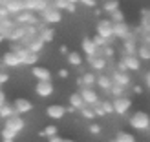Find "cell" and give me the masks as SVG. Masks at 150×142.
Here are the masks:
<instances>
[{
    "label": "cell",
    "instance_id": "obj_1",
    "mask_svg": "<svg viewBox=\"0 0 150 142\" xmlns=\"http://www.w3.org/2000/svg\"><path fill=\"white\" fill-rule=\"evenodd\" d=\"M128 124H130V128H134L136 131H141V133L148 131L150 129V115L143 109H137V111H134L130 115Z\"/></svg>",
    "mask_w": 150,
    "mask_h": 142
},
{
    "label": "cell",
    "instance_id": "obj_2",
    "mask_svg": "<svg viewBox=\"0 0 150 142\" xmlns=\"http://www.w3.org/2000/svg\"><path fill=\"white\" fill-rule=\"evenodd\" d=\"M39 18H40V22H44V24H59V22L62 20V11L57 9L55 6L48 4V6L39 13Z\"/></svg>",
    "mask_w": 150,
    "mask_h": 142
},
{
    "label": "cell",
    "instance_id": "obj_3",
    "mask_svg": "<svg viewBox=\"0 0 150 142\" xmlns=\"http://www.w3.org/2000/svg\"><path fill=\"white\" fill-rule=\"evenodd\" d=\"M95 35H99V36H103V38H106V40L112 42V38H114V24L110 22V18H101L99 22H97Z\"/></svg>",
    "mask_w": 150,
    "mask_h": 142
},
{
    "label": "cell",
    "instance_id": "obj_4",
    "mask_svg": "<svg viewBox=\"0 0 150 142\" xmlns=\"http://www.w3.org/2000/svg\"><path fill=\"white\" fill-rule=\"evenodd\" d=\"M112 106H114V113L115 115H126L132 108V99H128L126 95L123 97H115L114 100H112Z\"/></svg>",
    "mask_w": 150,
    "mask_h": 142
},
{
    "label": "cell",
    "instance_id": "obj_5",
    "mask_svg": "<svg viewBox=\"0 0 150 142\" xmlns=\"http://www.w3.org/2000/svg\"><path fill=\"white\" fill-rule=\"evenodd\" d=\"M110 80H112V84H117V86H121V87H130L132 86V78H130V75L126 73V71H119V69H114L110 75Z\"/></svg>",
    "mask_w": 150,
    "mask_h": 142
},
{
    "label": "cell",
    "instance_id": "obj_6",
    "mask_svg": "<svg viewBox=\"0 0 150 142\" xmlns=\"http://www.w3.org/2000/svg\"><path fill=\"white\" fill-rule=\"evenodd\" d=\"M17 24H22V26H37L40 22V18H39V15L37 13H33V11H22V13H18L17 17L13 18Z\"/></svg>",
    "mask_w": 150,
    "mask_h": 142
},
{
    "label": "cell",
    "instance_id": "obj_7",
    "mask_svg": "<svg viewBox=\"0 0 150 142\" xmlns=\"http://www.w3.org/2000/svg\"><path fill=\"white\" fill-rule=\"evenodd\" d=\"M35 93L40 97V99H48L55 93V87L51 84V80H37L35 84Z\"/></svg>",
    "mask_w": 150,
    "mask_h": 142
},
{
    "label": "cell",
    "instance_id": "obj_8",
    "mask_svg": "<svg viewBox=\"0 0 150 142\" xmlns=\"http://www.w3.org/2000/svg\"><path fill=\"white\" fill-rule=\"evenodd\" d=\"M24 33H26V26L15 22V24L7 29V33L4 36H6V40H9V42H20L22 38H24Z\"/></svg>",
    "mask_w": 150,
    "mask_h": 142
},
{
    "label": "cell",
    "instance_id": "obj_9",
    "mask_svg": "<svg viewBox=\"0 0 150 142\" xmlns=\"http://www.w3.org/2000/svg\"><path fill=\"white\" fill-rule=\"evenodd\" d=\"M79 95H81L82 102H84V106H95V104L101 100V97L95 93L93 87H81Z\"/></svg>",
    "mask_w": 150,
    "mask_h": 142
},
{
    "label": "cell",
    "instance_id": "obj_10",
    "mask_svg": "<svg viewBox=\"0 0 150 142\" xmlns=\"http://www.w3.org/2000/svg\"><path fill=\"white\" fill-rule=\"evenodd\" d=\"M4 7L7 9L9 17H17L18 13L26 11V0H6Z\"/></svg>",
    "mask_w": 150,
    "mask_h": 142
},
{
    "label": "cell",
    "instance_id": "obj_11",
    "mask_svg": "<svg viewBox=\"0 0 150 142\" xmlns=\"http://www.w3.org/2000/svg\"><path fill=\"white\" fill-rule=\"evenodd\" d=\"M119 62L125 66L126 71H139L141 69V64H143L136 55H123L121 58H119Z\"/></svg>",
    "mask_w": 150,
    "mask_h": 142
},
{
    "label": "cell",
    "instance_id": "obj_12",
    "mask_svg": "<svg viewBox=\"0 0 150 142\" xmlns=\"http://www.w3.org/2000/svg\"><path fill=\"white\" fill-rule=\"evenodd\" d=\"M4 128L11 129V131H15V133H20L22 129L26 128V120L22 118V115H13V117H9V118H6V126H4Z\"/></svg>",
    "mask_w": 150,
    "mask_h": 142
},
{
    "label": "cell",
    "instance_id": "obj_13",
    "mask_svg": "<svg viewBox=\"0 0 150 142\" xmlns=\"http://www.w3.org/2000/svg\"><path fill=\"white\" fill-rule=\"evenodd\" d=\"M95 80H97L95 71H86V73H82L81 77L77 78V86L79 87H93Z\"/></svg>",
    "mask_w": 150,
    "mask_h": 142
},
{
    "label": "cell",
    "instance_id": "obj_14",
    "mask_svg": "<svg viewBox=\"0 0 150 142\" xmlns=\"http://www.w3.org/2000/svg\"><path fill=\"white\" fill-rule=\"evenodd\" d=\"M81 49H82V53L86 55V58H88V57H95L97 53H99V48L93 44V40L90 38V36H84V38H82V42H81Z\"/></svg>",
    "mask_w": 150,
    "mask_h": 142
},
{
    "label": "cell",
    "instance_id": "obj_15",
    "mask_svg": "<svg viewBox=\"0 0 150 142\" xmlns=\"http://www.w3.org/2000/svg\"><path fill=\"white\" fill-rule=\"evenodd\" d=\"M66 109L64 106H61V104H51V106H48L46 108V115L50 117V118H53V120H61V118L66 115Z\"/></svg>",
    "mask_w": 150,
    "mask_h": 142
},
{
    "label": "cell",
    "instance_id": "obj_16",
    "mask_svg": "<svg viewBox=\"0 0 150 142\" xmlns=\"http://www.w3.org/2000/svg\"><path fill=\"white\" fill-rule=\"evenodd\" d=\"M17 111V115H24V113H29V111L33 109V104L29 102L28 99H15V102L11 104Z\"/></svg>",
    "mask_w": 150,
    "mask_h": 142
},
{
    "label": "cell",
    "instance_id": "obj_17",
    "mask_svg": "<svg viewBox=\"0 0 150 142\" xmlns=\"http://www.w3.org/2000/svg\"><path fill=\"white\" fill-rule=\"evenodd\" d=\"M20 44H22L26 49L33 51V53H40V51L44 49V46H46V44H44V42L39 38V36H35V38H28V40H22Z\"/></svg>",
    "mask_w": 150,
    "mask_h": 142
},
{
    "label": "cell",
    "instance_id": "obj_18",
    "mask_svg": "<svg viewBox=\"0 0 150 142\" xmlns=\"http://www.w3.org/2000/svg\"><path fill=\"white\" fill-rule=\"evenodd\" d=\"M132 35L130 31V26L126 24V22H119V24H114V38H128V36Z\"/></svg>",
    "mask_w": 150,
    "mask_h": 142
},
{
    "label": "cell",
    "instance_id": "obj_19",
    "mask_svg": "<svg viewBox=\"0 0 150 142\" xmlns=\"http://www.w3.org/2000/svg\"><path fill=\"white\" fill-rule=\"evenodd\" d=\"M88 64H90V68H92L93 71H103V69H106L108 60L97 53L95 57H88Z\"/></svg>",
    "mask_w": 150,
    "mask_h": 142
},
{
    "label": "cell",
    "instance_id": "obj_20",
    "mask_svg": "<svg viewBox=\"0 0 150 142\" xmlns=\"http://www.w3.org/2000/svg\"><path fill=\"white\" fill-rule=\"evenodd\" d=\"M137 51V40H136V35H130L128 38L123 40V55H136Z\"/></svg>",
    "mask_w": 150,
    "mask_h": 142
},
{
    "label": "cell",
    "instance_id": "obj_21",
    "mask_svg": "<svg viewBox=\"0 0 150 142\" xmlns=\"http://www.w3.org/2000/svg\"><path fill=\"white\" fill-rule=\"evenodd\" d=\"M2 64L6 66V68H18V66H22L18 55L13 53V51H7V53H4V57H2Z\"/></svg>",
    "mask_w": 150,
    "mask_h": 142
},
{
    "label": "cell",
    "instance_id": "obj_22",
    "mask_svg": "<svg viewBox=\"0 0 150 142\" xmlns=\"http://www.w3.org/2000/svg\"><path fill=\"white\" fill-rule=\"evenodd\" d=\"M48 4H50V0H26V9L39 15Z\"/></svg>",
    "mask_w": 150,
    "mask_h": 142
},
{
    "label": "cell",
    "instance_id": "obj_23",
    "mask_svg": "<svg viewBox=\"0 0 150 142\" xmlns=\"http://www.w3.org/2000/svg\"><path fill=\"white\" fill-rule=\"evenodd\" d=\"M31 75L37 80H51V71L48 68H44V66H33Z\"/></svg>",
    "mask_w": 150,
    "mask_h": 142
},
{
    "label": "cell",
    "instance_id": "obj_24",
    "mask_svg": "<svg viewBox=\"0 0 150 142\" xmlns=\"http://www.w3.org/2000/svg\"><path fill=\"white\" fill-rule=\"evenodd\" d=\"M136 57L139 58L141 62H148L150 60V46H148V44H137Z\"/></svg>",
    "mask_w": 150,
    "mask_h": 142
},
{
    "label": "cell",
    "instance_id": "obj_25",
    "mask_svg": "<svg viewBox=\"0 0 150 142\" xmlns=\"http://www.w3.org/2000/svg\"><path fill=\"white\" fill-rule=\"evenodd\" d=\"M95 86H99L103 91H110V87H112V80L108 75H97V80H95Z\"/></svg>",
    "mask_w": 150,
    "mask_h": 142
},
{
    "label": "cell",
    "instance_id": "obj_26",
    "mask_svg": "<svg viewBox=\"0 0 150 142\" xmlns=\"http://www.w3.org/2000/svg\"><path fill=\"white\" fill-rule=\"evenodd\" d=\"M66 58H68L70 66H75V68H81L82 62H84V58H82L81 53H77V51H70L68 55H66Z\"/></svg>",
    "mask_w": 150,
    "mask_h": 142
},
{
    "label": "cell",
    "instance_id": "obj_27",
    "mask_svg": "<svg viewBox=\"0 0 150 142\" xmlns=\"http://www.w3.org/2000/svg\"><path fill=\"white\" fill-rule=\"evenodd\" d=\"M70 108L71 109H81V108H84V102H82V99H81V95L79 93H71L70 95Z\"/></svg>",
    "mask_w": 150,
    "mask_h": 142
},
{
    "label": "cell",
    "instance_id": "obj_28",
    "mask_svg": "<svg viewBox=\"0 0 150 142\" xmlns=\"http://www.w3.org/2000/svg\"><path fill=\"white\" fill-rule=\"evenodd\" d=\"M13 115H17V111H15V108L11 106V104H2V106H0V117H2L4 118V120H6V118H9V117H13Z\"/></svg>",
    "mask_w": 150,
    "mask_h": 142
},
{
    "label": "cell",
    "instance_id": "obj_29",
    "mask_svg": "<svg viewBox=\"0 0 150 142\" xmlns=\"http://www.w3.org/2000/svg\"><path fill=\"white\" fill-rule=\"evenodd\" d=\"M119 6H121V4H119V0H104V2H103V11L110 15L112 11H117Z\"/></svg>",
    "mask_w": 150,
    "mask_h": 142
},
{
    "label": "cell",
    "instance_id": "obj_30",
    "mask_svg": "<svg viewBox=\"0 0 150 142\" xmlns=\"http://www.w3.org/2000/svg\"><path fill=\"white\" fill-rule=\"evenodd\" d=\"M114 142H137V140L128 131H119L117 135H115V139H114Z\"/></svg>",
    "mask_w": 150,
    "mask_h": 142
},
{
    "label": "cell",
    "instance_id": "obj_31",
    "mask_svg": "<svg viewBox=\"0 0 150 142\" xmlns=\"http://www.w3.org/2000/svg\"><path fill=\"white\" fill-rule=\"evenodd\" d=\"M99 55H101V57H104L106 60H108V58L112 60V58L115 57V49L108 44V46H104V48H101V49H99Z\"/></svg>",
    "mask_w": 150,
    "mask_h": 142
},
{
    "label": "cell",
    "instance_id": "obj_32",
    "mask_svg": "<svg viewBox=\"0 0 150 142\" xmlns=\"http://www.w3.org/2000/svg\"><path fill=\"white\" fill-rule=\"evenodd\" d=\"M79 113H81L82 118H86V120H93V118H95V113H93V109L90 108V106L81 108V109H79Z\"/></svg>",
    "mask_w": 150,
    "mask_h": 142
},
{
    "label": "cell",
    "instance_id": "obj_33",
    "mask_svg": "<svg viewBox=\"0 0 150 142\" xmlns=\"http://www.w3.org/2000/svg\"><path fill=\"white\" fill-rule=\"evenodd\" d=\"M110 22L112 24H119V22H125V15L121 9H117V11H112L110 13Z\"/></svg>",
    "mask_w": 150,
    "mask_h": 142
},
{
    "label": "cell",
    "instance_id": "obj_34",
    "mask_svg": "<svg viewBox=\"0 0 150 142\" xmlns=\"http://www.w3.org/2000/svg\"><path fill=\"white\" fill-rule=\"evenodd\" d=\"M42 137H53V135H59V128L57 126H53V124H50V126H46L44 128V131L40 133Z\"/></svg>",
    "mask_w": 150,
    "mask_h": 142
},
{
    "label": "cell",
    "instance_id": "obj_35",
    "mask_svg": "<svg viewBox=\"0 0 150 142\" xmlns=\"http://www.w3.org/2000/svg\"><path fill=\"white\" fill-rule=\"evenodd\" d=\"M101 109L104 111V115H110L114 113V106H112V100H101Z\"/></svg>",
    "mask_w": 150,
    "mask_h": 142
},
{
    "label": "cell",
    "instance_id": "obj_36",
    "mask_svg": "<svg viewBox=\"0 0 150 142\" xmlns=\"http://www.w3.org/2000/svg\"><path fill=\"white\" fill-rule=\"evenodd\" d=\"M92 40H93V44H95V46L99 48V49H101V48H104V46H108V44H110V40L103 38V36H99V35H95Z\"/></svg>",
    "mask_w": 150,
    "mask_h": 142
},
{
    "label": "cell",
    "instance_id": "obj_37",
    "mask_svg": "<svg viewBox=\"0 0 150 142\" xmlns=\"http://www.w3.org/2000/svg\"><path fill=\"white\" fill-rule=\"evenodd\" d=\"M108 93H112L114 97H123V95H125V87L117 86V84H112V87H110V91H108Z\"/></svg>",
    "mask_w": 150,
    "mask_h": 142
},
{
    "label": "cell",
    "instance_id": "obj_38",
    "mask_svg": "<svg viewBox=\"0 0 150 142\" xmlns=\"http://www.w3.org/2000/svg\"><path fill=\"white\" fill-rule=\"evenodd\" d=\"M17 135H18V133H15V131L7 129V128L2 129V140H15V137H17Z\"/></svg>",
    "mask_w": 150,
    "mask_h": 142
},
{
    "label": "cell",
    "instance_id": "obj_39",
    "mask_svg": "<svg viewBox=\"0 0 150 142\" xmlns=\"http://www.w3.org/2000/svg\"><path fill=\"white\" fill-rule=\"evenodd\" d=\"M88 131L92 133V135H99V133L103 131V128H101V126L95 122V124H90V126H88Z\"/></svg>",
    "mask_w": 150,
    "mask_h": 142
},
{
    "label": "cell",
    "instance_id": "obj_40",
    "mask_svg": "<svg viewBox=\"0 0 150 142\" xmlns=\"http://www.w3.org/2000/svg\"><path fill=\"white\" fill-rule=\"evenodd\" d=\"M7 80H9V75H7V73H4V71H0V86H2V84H6Z\"/></svg>",
    "mask_w": 150,
    "mask_h": 142
},
{
    "label": "cell",
    "instance_id": "obj_41",
    "mask_svg": "<svg viewBox=\"0 0 150 142\" xmlns=\"http://www.w3.org/2000/svg\"><path fill=\"white\" fill-rule=\"evenodd\" d=\"M7 17H9V13H7V9H6L4 6H0V18H7Z\"/></svg>",
    "mask_w": 150,
    "mask_h": 142
},
{
    "label": "cell",
    "instance_id": "obj_42",
    "mask_svg": "<svg viewBox=\"0 0 150 142\" xmlns=\"http://www.w3.org/2000/svg\"><path fill=\"white\" fill-rule=\"evenodd\" d=\"M59 77H61V78H68V77H70L68 69H59Z\"/></svg>",
    "mask_w": 150,
    "mask_h": 142
},
{
    "label": "cell",
    "instance_id": "obj_43",
    "mask_svg": "<svg viewBox=\"0 0 150 142\" xmlns=\"http://www.w3.org/2000/svg\"><path fill=\"white\" fill-rule=\"evenodd\" d=\"M62 137H59V135H53V137H48V142H61Z\"/></svg>",
    "mask_w": 150,
    "mask_h": 142
},
{
    "label": "cell",
    "instance_id": "obj_44",
    "mask_svg": "<svg viewBox=\"0 0 150 142\" xmlns=\"http://www.w3.org/2000/svg\"><path fill=\"white\" fill-rule=\"evenodd\" d=\"M132 89H134V93H136V95H141V93H143V87H141V86H134Z\"/></svg>",
    "mask_w": 150,
    "mask_h": 142
},
{
    "label": "cell",
    "instance_id": "obj_45",
    "mask_svg": "<svg viewBox=\"0 0 150 142\" xmlns=\"http://www.w3.org/2000/svg\"><path fill=\"white\" fill-rule=\"evenodd\" d=\"M145 84H146V87L150 89V71H148V73L145 75Z\"/></svg>",
    "mask_w": 150,
    "mask_h": 142
},
{
    "label": "cell",
    "instance_id": "obj_46",
    "mask_svg": "<svg viewBox=\"0 0 150 142\" xmlns=\"http://www.w3.org/2000/svg\"><path fill=\"white\" fill-rule=\"evenodd\" d=\"M2 104H6V95L0 91V106H2Z\"/></svg>",
    "mask_w": 150,
    "mask_h": 142
},
{
    "label": "cell",
    "instance_id": "obj_47",
    "mask_svg": "<svg viewBox=\"0 0 150 142\" xmlns=\"http://www.w3.org/2000/svg\"><path fill=\"white\" fill-rule=\"evenodd\" d=\"M61 53H66V55H68L70 51H68V48H66V46H61Z\"/></svg>",
    "mask_w": 150,
    "mask_h": 142
},
{
    "label": "cell",
    "instance_id": "obj_48",
    "mask_svg": "<svg viewBox=\"0 0 150 142\" xmlns=\"http://www.w3.org/2000/svg\"><path fill=\"white\" fill-rule=\"evenodd\" d=\"M61 142H75V140H71V139H62Z\"/></svg>",
    "mask_w": 150,
    "mask_h": 142
},
{
    "label": "cell",
    "instance_id": "obj_49",
    "mask_svg": "<svg viewBox=\"0 0 150 142\" xmlns=\"http://www.w3.org/2000/svg\"><path fill=\"white\" fill-rule=\"evenodd\" d=\"M4 2H6V0H0V6H4Z\"/></svg>",
    "mask_w": 150,
    "mask_h": 142
},
{
    "label": "cell",
    "instance_id": "obj_50",
    "mask_svg": "<svg viewBox=\"0 0 150 142\" xmlns=\"http://www.w3.org/2000/svg\"><path fill=\"white\" fill-rule=\"evenodd\" d=\"M2 142H13V140H2Z\"/></svg>",
    "mask_w": 150,
    "mask_h": 142
},
{
    "label": "cell",
    "instance_id": "obj_51",
    "mask_svg": "<svg viewBox=\"0 0 150 142\" xmlns=\"http://www.w3.org/2000/svg\"><path fill=\"white\" fill-rule=\"evenodd\" d=\"M148 17H150V9H148Z\"/></svg>",
    "mask_w": 150,
    "mask_h": 142
},
{
    "label": "cell",
    "instance_id": "obj_52",
    "mask_svg": "<svg viewBox=\"0 0 150 142\" xmlns=\"http://www.w3.org/2000/svg\"><path fill=\"white\" fill-rule=\"evenodd\" d=\"M110 142H114V140H110Z\"/></svg>",
    "mask_w": 150,
    "mask_h": 142
}]
</instances>
